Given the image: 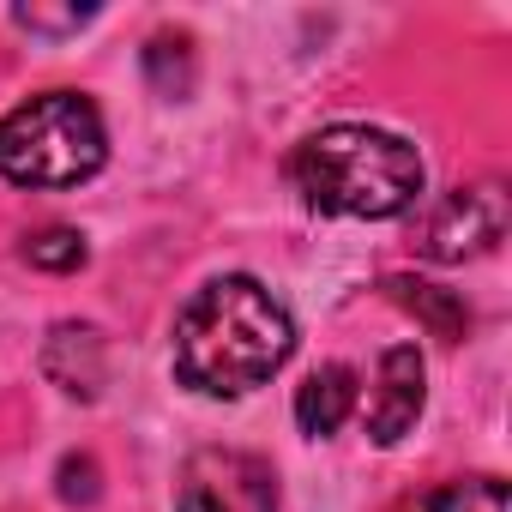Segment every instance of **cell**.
<instances>
[{"mask_svg":"<svg viewBox=\"0 0 512 512\" xmlns=\"http://www.w3.org/2000/svg\"><path fill=\"white\" fill-rule=\"evenodd\" d=\"M296 350L284 302L253 278H211L175 320V374L205 398L266 386Z\"/></svg>","mask_w":512,"mask_h":512,"instance_id":"cell-1","label":"cell"},{"mask_svg":"<svg viewBox=\"0 0 512 512\" xmlns=\"http://www.w3.org/2000/svg\"><path fill=\"white\" fill-rule=\"evenodd\" d=\"M290 175L302 199L326 217H398L422 193V157L398 133L380 127H326L296 145Z\"/></svg>","mask_w":512,"mask_h":512,"instance_id":"cell-2","label":"cell"},{"mask_svg":"<svg viewBox=\"0 0 512 512\" xmlns=\"http://www.w3.org/2000/svg\"><path fill=\"white\" fill-rule=\"evenodd\" d=\"M103 157V115L79 91H43L0 115V175L19 187H79L103 169Z\"/></svg>","mask_w":512,"mask_h":512,"instance_id":"cell-3","label":"cell"},{"mask_svg":"<svg viewBox=\"0 0 512 512\" xmlns=\"http://www.w3.org/2000/svg\"><path fill=\"white\" fill-rule=\"evenodd\" d=\"M175 512H278V476L260 452L199 446L181 464Z\"/></svg>","mask_w":512,"mask_h":512,"instance_id":"cell-4","label":"cell"},{"mask_svg":"<svg viewBox=\"0 0 512 512\" xmlns=\"http://www.w3.org/2000/svg\"><path fill=\"white\" fill-rule=\"evenodd\" d=\"M500 235H506V193H500V181H476V187H452L428 211L422 253L440 260V266H452V260H476V253H488Z\"/></svg>","mask_w":512,"mask_h":512,"instance_id":"cell-5","label":"cell"},{"mask_svg":"<svg viewBox=\"0 0 512 512\" xmlns=\"http://www.w3.org/2000/svg\"><path fill=\"white\" fill-rule=\"evenodd\" d=\"M422 398H428V368H422L416 344H392L380 356V374H374V392H368V434L380 446H398L416 428Z\"/></svg>","mask_w":512,"mask_h":512,"instance_id":"cell-6","label":"cell"},{"mask_svg":"<svg viewBox=\"0 0 512 512\" xmlns=\"http://www.w3.org/2000/svg\"><path fill=\"white\" fill-rule=\"evenodd\" d=\"M43 374L67 392V398H97L103 386V338L97 326H55L43 344Z\"/></svg>","mask_w":512,"mask_h":512,"instance_id":"cell-7","label":"cell"},{"mask_svg":"<svg viewBox=\"0 0 512 512\" xmlns=\"http://www.w3.org/2000/svg\"><path fill=\"white\" fill-rule=\"evenodd\" d=\"M350 410H356V368H344V362H326L296 386V422L314 440L338 434L350 422Z\"/></svg>","mask_w":512,"mask_h":512,"instance_id":"cell-8","label":"cell"},{"mask_svg":"<svg viewBox=\"0 0 512 512\" xmlns=\"http://www.w3.org/2000/svg\"><path fill=\"white\" fill-rule=\"evenodd\" d=\"M380 290H386L398 308H410L416 320H428L434 338H464V326H470V308H464L452 290H440V284H422V278H386Z\"/></svg>","mask_w":512,"mask_h":512,"instance_id":"cell-9","label":"cell"},{"mask_svg":"<svg viewBox=\"0 0 512 512\" xmlns=\"http://www.w3.org/2000/svg\"><path fill=\"white\" fill-rule=\"evenodd\" d=\"M398 512H506V482L500 476H464V482H440L410 494Z\"/></svg>","mask_w":512,"mask_h":512,"instance_id":"cell-10","label":"cell"},{"mask_svg":"<svg viewBox=\"0 0 512 512\" xmlns=\"http://www.w3.org/2000/svg\"><path fill=\"white\" fill-rule=\"evenodd\" d=\"M25 260L43 272H79L85 266V235L79 229H43L25 241Z\"/></svg>","mask_w":512,"mask_h":512,"instance_id":"cell-11","label":"cell"},{"mask_svg":"<svg viewBox=\"0 0 512 512\" xmlns=\"http://www.w3.org/2000/svg\"><path fill=\"white\" fill-rule=\"evenodd\" d=\"M91 19H97V7H61V13H49V7H13V25H25V31H79Z\"/></svg>","mask_w":512,"mask_h":512,"instance_id":"cell-12","label":"cell"}]
</instances>
